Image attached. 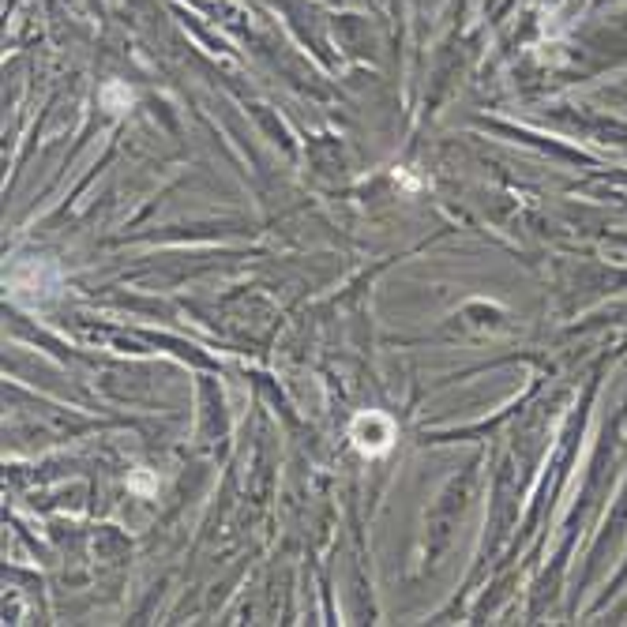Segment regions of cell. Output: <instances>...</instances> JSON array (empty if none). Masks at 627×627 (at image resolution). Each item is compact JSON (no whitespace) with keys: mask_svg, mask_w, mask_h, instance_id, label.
I'll use <instances>...</instances> for the list:
<instances>
[{"mask_svg":"<svg viewBox=\"0 0 627 627\" xmlns=\"http://www.w3.org/2000/svg\"><path fill=\"white\" fill-rule=\"evenodd\" d=\"M353 443H357V451L364 455H383V451H391V443H394V425H391V417H383V413H361L357 421H353Z\"/></svg>","mask_w":627,"mask_h":627,"instance_id":"obj_1","label":"cell"},{"mask_svg":"<svg viewBox=\"0 0 627 627\" xmlns=\"http://www.w3.org/2000/svg\"><path fill=\"white\" fill-rule=\"evenodd\" d=\"M102 102H106L109 113H124V109L132 106V90L120 87V83H109V87L102 90Z\"/></svg>","mask_w":627,"mask_h":627,"instance_id":"obj_2","label":"cell"},{"mask_svg":"<svg viewBox=\"0 0 627 627\" xmlns=\"http://www.w3.org/2000/svg\"><path fill=\"white\" fill-rule=\"evenodd\" d=\"M128 485L135 488V492H154V488H158V481H154L151 474H132Z\"/></svg>","mask_w":627,"mask_h":627,"instance_id":"obj_3","label":"cell"}]
</instances>
